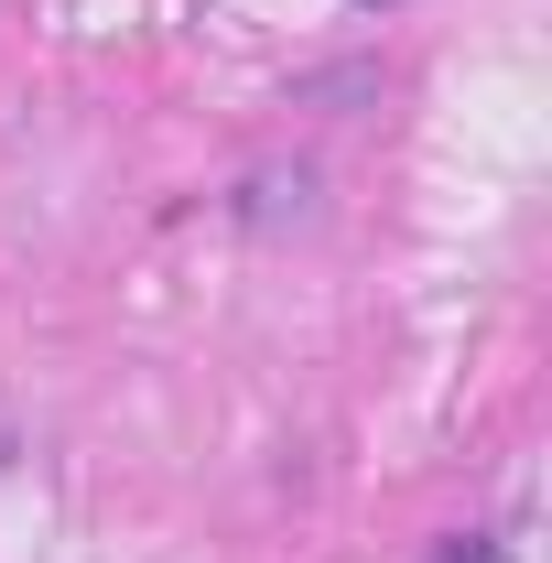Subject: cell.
Wrapping results in <instances>:
<instances>
[{
    "instance_id": "6da1fadb",
    "label": "cell",
    "mask_w": 552,
    "mask_h": 563,
    "mask_svg": "<svg viewBox=\"0 0 552 563\" xmlns=\"http://www.w3.org/2000/svg\"><path fill=\"white\" fill-rule=\"evenodd\" d=\"M0 455H11V422H0Z\"/></svg>"
}]
</instances>
